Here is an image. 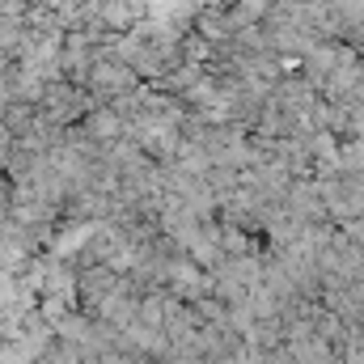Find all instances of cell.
Wrapping results in <instances>:
<instances>
[{"instance_id":"obj_7","label":"cell","mask_w":364,"mask_h":364,"mask_svg":"<svg viewBox=\"0 0 364 364\" xmlns=\"http://www.w3.org/2000/svg\"><path fill=\"white\" fill-rule=\"evenodd\" d=\"M335 166H339L343 174H356V178H364V140H360V136L335 140Z\"/></svg>"},{"instance_id":"obj_3","label":"cell","mask_w":364,"mask_h":364,"mask_svg":"<svg viewBox=\"0 0 364 364\" xmlns=\"http://www.w3.org/2000/svg\"><path fill=\"white\" fill-rule=\"evenodd\" d=\"M144 81L110 51V55H102L97 64L90 68V77H85V85L81 90L90 93L93 106H114V102H123V97H132V93L140 90Z\"/></svg>"},{"instance_id":"obj_4","label":"cell","mask_w":364,"mask_h":364,"mask_svg":"<svg viewBox=\"0 0 364 364\" xmlns=\"http://www.w3.org/2000/svg\"><path fill=\"white\" fill-rule=\"evenodd\" d=\"M352 60H360V51L352 47V43H314L301 60H296V68L292 73H301L314 90H322L343 64H352Z\"/></svg>"},{"instance_id":"obj_6","label":"cell","mask_w":364,"mask_h":364,"mask_svg":"<svg viewBox=\"0 0 364 364\" xmlns=\"http://www.w3.org/2000/svg\"><path fill=\"white\" fill-rule=\"evenodd\" d=\"M77 132L90 140L93 149H110L114 140H123V136H127V123H123V114H114L110 106H90V110H85V119L77 123Z\"/></svg>"},{"instance_id":"obj_1","label":"cell","mask_w":364,"mask_h":364,"mask_svg":"<svg viewBox=\"0 0 364 364\" xmlns=\"http://www.w3.org/2000/svg\"><path fill=\"white\" fill-rule=\"evenodd\" d=\"M314 182H318L326 220H335L339 229L364 225V182L356 178V174H343L339 166H331V170H318Z\"/></svg>"},{"instance_id":"obj_5","label":"cell","mask_w":364,"mask_h":364,"mask_svg":"<svg viewBox=\"0 0 364 364\" xmlns=\"http://www.w3.org/2000/svg\"><path fill=\"white\" fill-rule=\"evenodd\" d=\"M296 225H326V208H322V195H318V182L314 178H292L284 191V203H279Z\"/></svg>"},{"instance_id":"obj_2","label":"cell","mask_w":364,"mask_h":364,"mask_svg":"<svg viewBox=\"0 0 364 364\" xmlns=\"http://www.w3.org/2000/svg\"><path fill=\"white\" fill-rule=\"evenodd\" d=\"M90 106H93L90 93L81 90V85H73V81H64V77L47 81L43 97L34 102L38 119H43L47 127H55V132H68V127H77V123L85 119V110H90Z\"/></svg>"},{"instance_id":"obj_8","label":"cell","mask_w":364,"mask_h":364,"mask_svg":"<svg viewBox=\"0 0 364 364\" xmlns=\"http://www.w3.org/2000/svg\"><path fill=\"white\" fill-rule=\"evenodd\" d=\"M348 136H360L364 140V102L348 106Z\"/></svg>"}]
</instances>
